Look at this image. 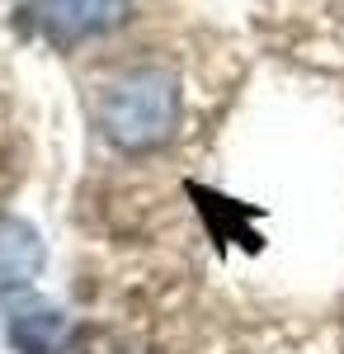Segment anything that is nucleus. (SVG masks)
<instances>
[{"mask_svg": "<svg viewBox=\"0 0 344 354\" xmlns=\"http://www.w3.org/2000/svg\"><path fill=\"white\" fill-rule=\"evenodd\" d=\"M43 270V241L19 218H0V293L28 288Z\"/></svg>", "mask_w": 344, "mask_h": 354, "instance_id": "obj_3", "label": "nucleus"}, {"mask_svg": "<svg viewBox=\"0 0 344 354\" xmlns=\"http://www.w3.org/2000/svg\"><path fill=\"white\" fill-rule=\"evenodd\" d=\"M180 113H184V95H180V76L170 66L123 71L99 95V128L128 156L170 147L180 133Z\"/></svg>", "mask_w": 344, "mask_h": 354, "instance_id": "obj_1", "label": "nucleus"}, {"mask_svg": "<svg viewBox=\"0 0 344 354\" xmlns=\"http://www.w3.org/2000/svg\"><path fill=\"white\" fill-rule=\"evenodd\" d=\"M10 340L19 354H71L76 350V330L71 322L52 307H28L10 317Z\"/></svg>", "mask_w": 344, "mask_h": 354, "instance_id": "obj_4", "label": "nucleus"}, {"mask_svg": "<svg viewBox=\"0 0 344 354\" xmlns=\"http://www.w3.org/2000/svg\"><path fill=\"white\" fill-rule=\"evenodd\" d=\"M128 10H133V0H28V19L61 48L118 28L128 19Z\"/></svg>", "mask_w": 344, "mask_h": 354, "instance_id": "obj_2", "label": "nucleus"}]
</instances>
